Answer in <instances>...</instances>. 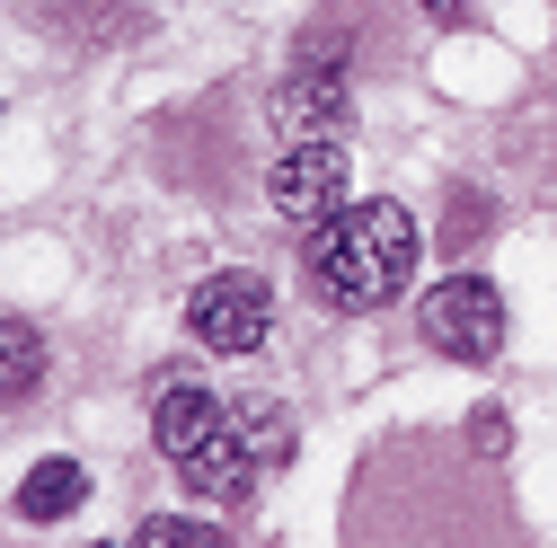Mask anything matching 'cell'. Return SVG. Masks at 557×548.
Wrapping results in <instances>:
<instances>
[{"mask_svg": "<svg viewBox=\"0 0 557 548\" xmlns=\"http://www.w3.org/2000/svg\"><path fill=\"white\" fill-rule=\"evenodd\" d=\"M416 257H425V231H416L407 203L372 195V203H345L336 222L310 231V292L327 310H389L416 284Z\"/></svg>", "mask_w": 557, "mask_h": 548, "instance_id": "obj_1", "label": "cell"}, {"mask_svg": "<svg viewBox=\"0 0 557 548\" xmlns=\"http://www.w3.org/2000/svg\"><path fill=\"white\" fill-rule=\"evenodd\" d=\"M151 434H160V460L186 477L203 505H239V496L257 487V451H248L239 416H231L213 389L169 381V389H160V407H151Z\"/></svg>", "mask_w": 557, "mask_h": 548, "instance_id": "obj_2", "label": "cell"}, {"mask_svg": "<svg viewBox=\"0 0 557 548\" xmlns=\"http://www.w3.org/2000/svg\"><path fill=\"white\" fill-rule=\"evenodd\" d=\"M416 327L425 346L451 354V363H496L505 354V292L486 274H443V284L416 301Z\"/></svg>", "mask_w": 557, "mask_h": 548, "instance_id": "obj_3", "label": "cell"}, {"mask_svg": "<svg viewBox=\"0 0 557 548\" xmlns=\"http://www.w3.org/2000/svg\"><path fill=\"white\" fill-rule=\"evenodd\" d=\"M186 327H195V346L203 354H257L265 346V327H274V292H265V274H203L195 301H186Z\"/></svg>", "mask_w": 557, "mask_h": 548, "instance_id": "obj_4", "label": "cell"}, {"mask_svg": "<svg viewBox=\"0 0 557 548\" xmlns=\"http://www.w3.org/2000/svg\"><path fill=\"white\" fill-rule=\"evenodd\" d=\"M265 203L284 222H301V231L336 222L345 213V151L336 142H293L284 160H274V177H265Z\"/></svg>", "mask_w": 557, "mask_h": 548, "instance_id": "obj_5", "label": "cell"}, {"mask_svg": "<svg viewBox=\"0 0 557 548\" xmlns=\"http://www.w3.org/2000/svg\"><path fill=\"white\" fill-rule=\"evenodd\" d=\"M274 124H284L293 142H336V133H345V53L327 62V45H319L301 72L284 80V98H274Z\"/></svg>", "mask_w": 557, "mask_h": 548, "instance_id": "obj_6", "label": "cell"}, {"mask_svg": "<svg viewBox=\"0 0 557 548\" xmlns=\"http://www.w3.org/2000/svg\"><path fill=\"white\" fill-rule=\"evenodd\" d=\"M89 505V469L81 460H36L18 477V522H62V513H81Z\"/></svg>", "mask_w": 557, "mask_h": 548, "instance_id": "obj_7", "label": "cell"}, {"mask_svg": "<svg viewBox=\"0 0 557 548\" xmlns=\"http://www.w3.org/2000/svg\"><path fill=\"white\" fill-rule=\"evenodd\" d=\"M45 381V336L27 319H0V398H36Z\"/></svg>", "mask_w": 557, "mask_h": 548, "instance_id": "obj_8", "label": "cell"}, {"mask_svg": "<svg viewBox=\"0 0 557 548\" xmlns=\"http://www.w3.org/2000/svg\"><path fill=\"white\" fill-rule=\"evenodd\" d=\"M133 548H222V531L195 522V513H151L143 531H133Z\"/></svg>", "mask_w": 557, "mask_h": 548, "instance_id": "obj_9", "label": "cell"}, {"mask_svg": "<svg viewBox=\"0 0 557 548\" xmlns=\"http://www.w3.org/2000/svg\"><path fill=\"white\" fill-rule=\"evenodd\" d=\"M416 10H425V18H443V27H460V18L478 10V0H416Z\"/></svg>", "mask_w": 557, "mask_h": 548, "instance_id": "obj_10", "label": "cell"}]
</instances>
